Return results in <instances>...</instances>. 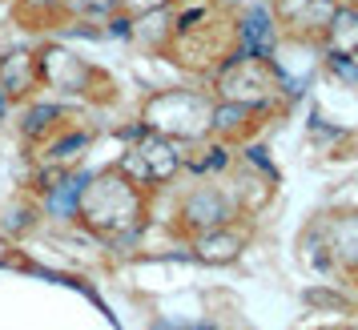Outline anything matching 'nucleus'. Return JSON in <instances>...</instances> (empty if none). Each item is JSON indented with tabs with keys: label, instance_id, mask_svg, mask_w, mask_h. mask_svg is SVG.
I'll use <instances>...</instances> for the list:
<instances>
[{
	"label": "nucleus",
	"instance_id": "obj_8",
	"mask_svg": "<svg viewBox=\"0 0 358 330\" xmlns=\"http://www.w3.org/2000/svg\"><path fill=\"white\" fill-rule=\"evenodd\" d=\"M85 182H89V173H81L77 165L65 169V178L41 198V214H49L52 222H77V201H81Z\"/></svg>",
	"mask_w": 358,
	"mask_h": 330
},
{
	"label": "nucleus",
	"instance_id": "obj_11",
	"mask_svg": "<svg viewBox=\"0 0 358 330\" xmlns=\"http://www.w3.org/2000/svg\"><path fill=\"white\" fill-rule=\"evenodd\" d=\"M173 0H117V13L125 17H141V13H153V8H169Z\"/></svg>",
	"mask_w": 358,
	"mask_h": 330
},
{
	"label": "nucleus",
	"instance_id": "obj_2",
	"mask_svg": "<svg viewBox=\"0 0 358 330\" xmlns=\"http://www.w3.org/2000/svg\"><path fill=\"white\" fill-rule=\"evenodd\" d=\"M36 69H41V89H49L57 97H89L97 101V85H109V77L81 61L65 45H41L36 49Z\"/></svg>",
	"mask_w": 358,
	"mask_h": 330
},
{
	"label": "nucleus",
	"instance_id": "obj_3",
	"mask_svg": "<svg viewBox=\"0 0 358 330\" xmlns=\"http://www.w3.org/2000/svg\"><path fill=\"white\" fill-rule=\"evenodd\" d=\"M117 165H121L137 185H145V189H149L153 182L173 178V173H178V165H181V157H178V149H173V141H169L165 133L145 129V133H137V141L121 153V162H117Z\"/></svg>",
	"mask_w": 358,
	"mask_h": 330
},
{
	"label": "nucleus",
	"instance_id": "obj_6",
	"mask_svg": "<svg viewBox=\"0 0 358 330\" xmlns=\"http://www.w3.org/2000/svg\"><path fill=\"white\" fill-rule=\"evenodd\" d=\"M77 121V109L65 101H24V113H20V137L24 141H49L52 133H61L65 125Z\"/></svg>",
	"mask_w": 358,
	"mask_h": 330
},
{
	"label": "nucleus",
	"instance_id": "obj_7",
	"mask_svg": "<svg viewBox=\"0 0 358 330\" xmlns=\"http://www.w3.org/2000/svg\"><path fill=\"white\" fill-rule=\"evenodd\" d=\"M89 141H93V129H81V125L73 121V125H65L61 133H52L49 141H41V145H36V162L69 169V165L81 162V153L89 149Z\"/></svg>",
	"mask_w": 358,
	"mask_h": 330
},
{
	"label": "nucleus",
	"instance_id": "obj_4",
	"mask_svg": "<svg viewBox=\"0 0 358 330\" xmlns=\"http://www.w3.org/2000/svg\"><path fill=\"white\" fill-rule=\"evenodd\" d=\"M0 93L13 101V105H24L41 93V69H36V49H8L0 52Z\"/></svg>",
	"mask_w": 358,
	"mask_h": 330
},
{
	"label": "nucleus",
	"instance_id": "obj_10",
	"mask_svg": "<svg viewBox=\"0 0 358 330\" xmlns=\"http://www.w3.org/2000/svg\"><path fill=\"white\" fill-rule=\"evenodd\" d=\"M36 217H41V206H36V201H20L17 210L0 222V226H4L8 234H24V230H33V226H36Z\"/></svg>",
	"mask_w": 358,
	"mask_h": 330
},
{
	"label": "nucleus",
	"instance_id": "obj_1",
	"mask_svg": "<svg viewBox=\"0 0 358 330\" xmlns=\"http://www.w3.org/2000/svg\"><path fill=\"white\" fill-rule=\"evenodd\" d=\"M77 222L89 238L125 246L137 238L141 222H145V185H137L121 165L89 173L81 201H77Z\"/></svg>",
	"mask_w": 358,
	"mask_h": 330
},
{
	"label": "nucleus",
	"instance_id": "obj_9",
	"mask_svg": "<svg viewBox=\"0 0 358 330\" xmlns=\"http://www.w3.org/2000/svg\"><path fill=\"white\" fill-rule=\"evenodd\" d=\"M238 250H242V238L226 226H217V230H206L194 238V254L197 258H206V262H234L238 258Z\"/></svg>",
	"mask_w": 358,
	"mask_h": 330
},
{
	"label": "nucleus",
	"instance_id": "obj_5",
	"mask_svg": "<svg viewBox=\"0 0 358 330\" xmlns=\"http://www.w3.org/2000/svg\"><path fill=\"white\" fill-rule=\"evenodd\" d=\"M229 217H234V206L213 185H201V189H194L189 198L181 201V226H189L194 234L217 230V226H226Z\"/></svg>",
	"mask_w": 358,
	"mask_h": 330
}]
</instances>
